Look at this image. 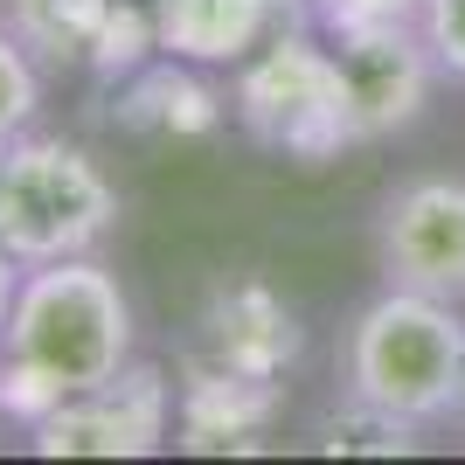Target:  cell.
<instances>
[{"label":"cell","instance_id":"5bb4252c","mask_svg":"<svg viewBox=\"0 0 465 465\" xmlns=\"http://www.w3.org/2000/svg\"><path fill=\"white\" fill-rule=\"evenodd\" d=\"M424 0H312L320 28H369V21H417Z\"/></svg>","mask_w":465,"mask_h":465},{"label":"cell","instance_id":"4fadbf2b","mask_svg":"<svg viewBox=\"0 0 465 465\" xmlns=\"http://www.w3.org/2000/svg\"><path fill=\"white\" fill-rule=\"evenodd\" d=\"M417 28H424L430 56H438V77L465 84V0H424Z\"/></svg>","mask_w":465,"mask_h":465},{"label":"cell","instance_id":"30bf717a","mask_svg":"<svg viewBox=\"0 0 465 465\" xmlns=\"http://www.w3.org/2000/svg\"><path fill=\"white\" fill-rule=\"evenodd\" d=\"M0 28H15L35 63H112L104 42L118 35V0H0Z\"/></svg>","mask_w":465,"mask_h":465},{"label":"cell","instance_id":"3957f363","mask_svg":"<svg viewBox=\"0 0 465 465\" xmlns=\"http://www.w3.org/2000/svg\"><path fill=\"white\" fill-rule=\"evenodd\" d=\"M118 230V188L77 139L21 133L0 146V243L21 264L97 257Z\"/></svg>","mask_w":465,"mask_h":465},{"label":"cell","instance_id":"ba28073f","mask_svg":"<svg viewBox=\"0 0 465 465\" xmlns=\"http://www.w3.org/2000/svg\"><path fill=\"white\" fill-rule=\"evenodd\" d=\"M299 21H312V0H146L153 49L188 70H236L251 49Z\"/></svg>","mask_w":465,"mask_h":465},{"label":"cell","instance_id":"7c38bea8","mask_svg":"<svg viewBox=\"0 0 465 465\" xmlns=\"http://www.w3.org/2000/svg\"><path fill=\"white\" fill-rule=\"evenodd\" d=\"M35 112H42V63L15 28H0V146L35 133Z\"/></svg>","mask_w":465,"mask_h":465},{"label":"cell","instance_id":"9c48e42d","mask_svg":"<svg viewBox=\"0 0 465 465\" xmlns=\"http://www.w3.org/2000/svg\"><path fill=\"white\" fill-rule=\"evenodd\" d=\"M209 341H215V369L264 375V382H272L292 354H299V327H292V312L278 306L264 285L223 292L215 312H209Z\"/></svg>","mask_w":465,"mask_h":465},{"label":"cell","instance_id":"2e32d148","mask_svg":"<svg viewBox=\"0 0 465 465\" xmlns=\"http://www.w3.org/2000/svg\"><path fill=\"white\" fill-rule=\"evenodd\" d=\"M451 430H465V375H459V403H451Z\"/></svg>","mask_w":465,"mask_h":465},{"label":"cell","instance_id":"52a82bcc","mask_svg":"<svg viewBox=\"0 0 465 465\" xmlns=\"http://www.w3.org/2000/svg\"><path fill=\"white\" fill-rule=\"evenodd\" d=\"M341 77H348V112H354V146L410 133L430 112L438 91V56L417 21H369V28H327Z\"/></svg>","mask_w":465,"mask_h":465},{"label":"cell","instance_id":"7a4b0ae2","mask_svg":"<svg viewBox=\"0 0 465 465\" xmlns=\"http://www.w3.org/2000/svg\"><path fill=\"white\" fill-rule=\"evenodd\" d=\"M465 375V312L430 292L382 285L341 333V389L430 430L451 424Z\"/></svg>","mask_w":465,"mask_h":465},{"label":"cell","instance_id":"5b68a950","mask_svg":"<svg viewBox=\"0 0 465 465\" xmlns=\"http://www.w3.org/2000/svg\"><path fill=\"white\" fill-rule=\"evenodd\" d=\"M167 430H174V382L153 361H125L112 382L63 396L28 430V451H42V459H153Z\"/></svg>","mask_w":465,"mask_h":465},{"label":"cell","instance_id":"8992f818","mask_svg":"<svg viewBox=\"0 0 465 465\" xmlns=\"http://www.w3.org/2000/svg\"><path fill=\"white\" fill-rule=\"evenodd\" d=\"M375 272H382V285L465 306V181L459 174H410L382 194Z\"/></svg>","mask_w":465,"mask_h":465},{"label":"cell","instance_id":"277c9868","mask_svg":"<svg viewBox=\"0 0 465 465\" xmlns=\"http://www.w3.org/2000/svg\"><path fill=\"white\" fill-rule=\"evenodd\" d=\"M236 125L272 146L285 160H320L348 153L354 146V112H348V77H341V56H333L327 28L312 35V21L299 28H278L264 49L236 63Z\"/></svg>","mask_w":465,"mask_h":465},{"label":"cell","instance_id":"8fae6325","mask_svg":"<svg viewBox=\"0 0 465 465\" xmlns=\"http://www.w3.org/2000/svg\"><path fill=\"white\" fill-rule=\"evenodd\" d=\"M278 389L264 375H236V369H209L194 375L181 396V445L215 451V445H251L257 430L272 424Z\"/></svg>","mask_w":465,"mask_h":465},{"label":"cell","instance_id":"6da1fadb","mask_svg":"<svg viewBox=\"0 0 465 465\" xmlns=\"http://www.w3.org/2000/svg\"><path fill=\"white\" fill-rule=\"evenodd\" d=\"M7 361L49 382L56 396L112 382L133 361V299L118 285L104 257H56V264H28L7 312Z\"/></svg>","mask_w":465,"mask_h":465},{"label":"cell","instance_id":"9a60e30c","mask_svg":"<svg viewBox=\"0 0 465 465\" xmlns=\"http://www.w3.org/2000/svg\"><path fill=\"white\" fill-rule=\"evenodd\" d=\"M21 272H28V264H21V257L7 251V243H0V341H7V312H15V292H21Z\"/></svg>","mask_w":465,"mask_h":465}]
</instances>
